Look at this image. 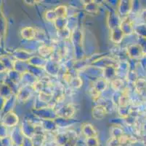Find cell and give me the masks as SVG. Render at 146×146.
<instances>
[{
  "instance_id": "cell-1",
  "label": "cell",
  "mask_w": 146,
  "mask_h": 146,
  "mask_svg": "<svg viewBox=\"0 0 146 146\" xmlns=\"http://www.w3.org/2000/svg\"><path fill=\"white\" fill-rule=\"evenodd\" d=\"M32 113L39 120H43V119H54L55 120L57 118L55 108L50 105L40 108V109L33 108Z\"/></svg>"
},
{
  "instance_id": "cell-2",
  "label": "cell",
  "mask_w": 146,
  "mask_h": 146,
  "mask_svg": "<svg viewBox=\"0 0 146 146\" xmlns=\"http://www.w3.org/2000/svg\"><path fill=\"white\" fill-rule=\"evenodd\" d=\"M118 61H117L116 59L113 58V57H110V56H100L98 59L94 60L93 61H92L90 66L103 69L105 68L108 67L116 66Z\"/></svg>"
},
{
  "instance_id": "cell-3",
  "label": "cell",
  "mask_w": 146,
  "mask_h": 146,
  "mask_svg": "<svg viewBox=\"0 0 146 146\" xmlns=\"http://www.w3.org/2000/svg\"><path fill=\"white\" fill-rule=\"evenodd\" d=\"M34 92V89L33 85H21L15 94L17 102L22 103L26 102L32 96Z\"/></svg>"
},
{
  "instance_id": "cell-4",
  "label": "cell",
  "mask_w": 146,
  "mask_h": 146,
  "mask_svg": "<svg viewBox=\"0 0 146 146\" xmlns=\"http://www.w3.org/2000/svg\"><path fill=\"white\" fill-rule=\"evenodd\" d=\"M57 117L72 119L76 112L75 107L72 104H66L58 108H55Z\"/></svg>"
},
{
  "instance_id": "cell-5",
  "label": "cell",
  "mask_w": 146,
  "mask_h": 146,
  "mask_svg": "<svg viewBox=\"0 0 146 146\" xmlns=\"http://www.w3.org/2000/svg\"><path fill=\"white\" fill-rule=\"evenodd\" d=\"M133 1L131 0H121L117 5L116 13L121 18L129 16L133 7Z\"/></svg>"
},
{
  "instance_id": "cell-6",
  "label": "cell",
  "mask_w": 146,
  "mask_h": 146,
  "mask_svg": "<svg viewBox=\"0 0 146 146\" xmlns=\"http://www.w3.org/2000/svg\"><path fill=\"white\" fill-rule=\"evenodd\" d=\"M19 121V116L16 114V112L13 110L5 113L0 122L7 128H14L18 126Z\"/></svg>"
},
{
  "instance_id": "cell-7",
  "label": "cell",
  "mask_w": 146,
  "mask_h": 146,
  "mask_svg": "<svg viewBox=\"0 0 146 146\" xmlns=\"http://www.w3.org/2000/svg\"><path fill=\"white\" fill-rule=\"evenodd\" d=\"M127 55L132 59H139L143 58L145 53L143 51V48L138 43L132 44L127 48Z\"/></svg>"
},
{
  "instance_id": "cell-8",
  "label": "cell",
  "mask_w": 146,
  "mask_h": 146,
  "mask_svg": "<svg viewBox=\"0 0 146 146\" xmlns=\"http://www.w3.org/2000/svg\"><path fill=\"white\" fill-rule=\"evenodd\" d=\"M120 29L123 32L125 36L131 35L135 32V26H134V22L130 18L129 16H127L124 18H121V21Z\"/></svg>"
},
{
  "instance_id": "cell-9",
  "label": "cell",
  "mask_w": 146,
  "mask_h": 146,
  "mask_svg": "<svg viewBox=\"0 0 146 146\" xmlns=\"http://www.w3.org/2000/svg\"><path fill=\"white\" fill-rule=\"evenodd\" d=\"M35 123H34L31 120L29 119H25L22 121L21 126V129L22 131L23 134L25 137H32L33 135L35 133Z\"/></svg>"
},
{
  "instance_id": "cell-10",
  "label": "cell",
  "mask_w": 146,
  "mask_h": 146,
  "mask_svg": "<svg viewBox=\"0 0 146 146\" xmlns=\"http://www.w3.org/2000/svg\"><path fill=\"white\" fill-rule=\"evenodd\" d=\"M121 21V18L118 15L116 11L111 10L108 12L107 18H106V23H107V26H108L110 30L120 26Z\"/></svg>"
},
{
  "instance_id": "cell-11",
  "label": "cell",
  "mask_w": 146,
  "mask_h": 146,
  "mask_svg": "<svg viewBox=\"0 0 146 146\" xmlns=\"http://www.w3.org/2000/svg\"><path fill=\"white\" fill-rule=\"evenodd\" d=\"M83 32L79 28L76 27L71 32L70 41L72 43L74 48L79 46H83Z\"/></svg>"
},
{
  "instance_id": "cell-12",
  "label": "cell",
  "mask_w": 146,
  "mask_h": 146,
  "mask_svg": "<svg viewBox=\"0 0 146 146\" xmlns=\"http://www.w3.org/2000/svg\"><path fill=\"white\" fill-rule=\"evenodd\" d=\"M108 109L103 104H97L92 110V116L95 120H103L107 116Z\"/></svg>"
},
{
  "instance_id": "cell-13",
  "label": "cell",
  "mask_w": 146,
  "mask_h": 146,
  "mask_svg": "<svg viewBox=\"0 0 146 146\" xmlns=\"http://www.w3.org/2000/svg\"><path fill=\"white\" fill-rule=\"evenodd\" d=\"M39 124L42 126L46 133H54L58 130V126L54 119H43L39 120Z\"/></svg>"
},
{
  "instance_id": "cell-14",
  "label": "cell",
  "mask_w": 146,
  "mask_h": 146,
  "mask_svg": "<svg viewBox=\"0 0 146 146\" xmlns=\"http://www.w3.org/2000/svg\"><path fill=\"white\" fill-rule=\"evenodd\" d=\"M44 71L47 74L50 75L53 77H57L60 72V66L58 62L52 60H47L46 65L44 67Z\"/></svg>"
},
{
  "instance_id": "cell-15",
  "label": "cell",
  "mask_w": 146,
  "mask_h": 146,
  "mask_svg": "<svg viewBox=\"0 0 146 146\" xmlns=\"http://www.w3.org/2000/svg\"><path fill=\"white\" fill-rule=\"evenodd\" d=\"M12 55H13V57L14 58V60L23 61V62H28V61L33 56L28 50H24V49H21V48L15 49L12 53Z\"/></svg>"
},
{
  "instance_id": "cell-16",
  "label": "cell",
  "mask_w": 146,
  "mask_h": 146,
  "mask_svg": "<svg viewBox=\"0 0 146 146\" xmlns=\"http://www.w3.org/2000/svg\"><path fill=\"white\" fill-rule=\"evenodd\" d=\"M124 37L125 35L119 26L110 30V40L113 43L119 45L123 41Z\"/></svg>"
},
{
  "instance_id": "cell-17",
  "label": "cell",
  "mask_w": 146,
  "mask_h": 146,
  "mask_svg": "<svg viewBox=\"0 0 146 146\" xmlns=\"http://www.w3.org/2000/svg\"><path fill=\"white\" fill-rule=\"evenodd\" d=\"M55 48L52 45H48L47 44H42L38 48V53L39 56L45 59L49 60L51 58L52 55L55 51Z\"/></svg>"
},
{
  "instance_id": "cell-18",
  "label": "cell",
  "mask_w": 146,
  "mask_h": 146,
  "mask_svg": "<svg viewBox=\"0 0 146 146\" xmlns=\"http://www.w3.org/2000/svg\"><path fill=\"white\" fill-rule=\"evenodd\" d=\"M82 133L86 138L88 137H98V132L96 129L95 128L92 124L90 123H84L82 124Z\"/></svg>"
},
{
  "instance_id": "cell-19",
  "label": "cell",
  "mask_w": 146,
  "mask_h": 146,
  "mask_svg": "<svg viewBox=\"0 0 146 146\" xmlns=\"http://www.w3.org/2000/svg\"><path fill=\"white\" fill-rule=\"evenodd\" d=\"M83 2L84 10L87 13L92 15H98L100 11L99 4L97 3L96 1H82Z\"/></svg>"
},
{
  "instance_id": "cell-20",
  "label": "cell",
  "mask_w": 146,
  "mask_h": 146,
  "mask_svg": "<svg viewBox=\"0 0 146 146\" xmlns=\"http://www.w3.org/2000/svg\"><path fill=\"white\" fill-rule=\"evenodd\" d=\"M10 137H11L15 145H21L24 135H23L22 131H21L20 126H17L14 127L13 129V131H12L11 135H10Z\"/></svg>"
},
{
  "instance_id": "cell-21",
  "label": "cell",
  "mask_w": 146,
  "mask_h": 146,
  "mask_svg": "<svg viewBox=\"0 0 146 146\" xmlns=\"http://www.w3.org/2000/svg\"><path fill=\"white\" fill-rule=\"evenodd\" d=\"M20 34L23 40L31 41L35 39L36 29L32 26H25L21 29Z\"/></svg>"
},
{
  "instance_id": "cell-22",
  "label": "cell",
  "mask_w": 146,
  "mask_h": 146,
  "mask_svg": "<svg viewBox=\"0 0 146 146\" xmlns=\"http://www.w3.org/2000/svg\"><path fill=\"white\" fill-rule=\"evenodd\" d=\"M102 71H103V77L109 83L111 80L117 77V70L116 66L108 67L102 69Z\"/></svg>"
},
{
  "instance_id": "cell-23",
  "label": "cell",
  "mask_w": 146,
  "mask_h": 146,
  "mask_svg": "<svg viewBox=\"0 0 146 146\" xmlns=\"http://www.w3.org/2000/svg\"><path fill=\"white\" fill-rule=\"evenodd\" d=\"M47 61V59L42 58L40 56H32L27 63L31 66L41 68V69H44Z\"/></svg>"
},
{
  "instance_id": "cell-24",
  "label": "cell",
  "mask_w": 146,
  "mask_h": 146,
  "mask_svg": "<svg viewBox=\"0 0 146 146\" xmlns=\"http://www.w3.org/2000/svg\"><path fill=\"white\" fill-rule=\"evenodd\" d=\"M37 80L38 78H36L34 75L27 71L22 74L21 83H22V85H34Z\"/></svg>"
},
{
  "instance_id": "cell-25",
  "label": "cell",
  "mask_w": 146,
  "mask_h": 146,
  "mask_svg": "<svg viewBox=\"0 0 146 146\" xmlns=\"http://www.w3.org/2000/svg\"><path fill=\"white\" fill-rule=\"evenodd\" d=\"M108 84H109V83L108 82L107 80H105L103 77H100V78L97 79L95 82L93 83L92 87L95 88L97 92L102 94L103 92H105L107 89L108 86Z\"/></svg>"
},
{
  "instance_id": "cell-26",
  "label": "cell",
  "mask_w": 146,
  "mask_h": 146,
  "mask_svg": "<svg viewBox=\"0 0 146 146\" xmlns=\"http://www.w3.org/2000/svg\"><path fill=\"white\" fill-rule=\"evenodd\" d=\"M14 92L12 90L11 88L5 82H0V96L6 100L10 98L13 95H14Z\"/></svg>"
},
{
  "instance_id": "cell-27",
  "label": "cell",
  "mask_w": 146,
  "mask_h": 146,
  "mask_svg": "<svg viewBox=\"0 0 146 146\" xmlns=\"http://www.w3.org/2000/svg\"><path fill=\"white\" fill-rule=\"evenodd\" d=\"M6 73V77L9 80H10L11 82H13V83L16 84V85H19V84H21L22 74H21L20 72H17V71L14 70V69H11V70L7 71Z\"/></svg>"
},
{
  "instance_id": "cell-28",
  "label": "cell",
  "mask_w": 146,
  "mask_h": 146,
  "mask_svg": "<svg viewBox=\"0 0 146 146\" xmlns=\"http://www.w3.org/2000/svg\"><path fill=\"white\" fill-rule=\"evenodd\" d=\"M69 140V135L67 132H60L54 136V140L58 146H63Z\"/></svg>"
},
{
  "instance_id": "cell-29",
  "label": "cell",
  "mask_w": 146,
  "mask_h": 146,
  "mask_svg": "<svg viewBox=\"0 0 146 146\" xmlns=\"http://www.w3.org/2000/svg\"><path fill=\"white\" fill-rule=\"evenodd\" d=\"M34 146H43L47 140V133H36L31 137Z\"/></svg>"
},
{
  "instance_id": "cell-30",
  "label": "cell",
  "mask_w": 146,
  "mask_h": 146,
  "mask_svg": "<svg viewBox=\"0 0 146 146\" xmlns=\"http://www.w3.org/2000/svg\"><path fill=\"white\" fill-rule=\"evenodd\" d=\"M110 83H111V88L114 92H121L122 90L124 89V80L121 77H116L115 79L111 80Z\"/></svg>"
},
{
  "instance_id": "cell-31",
  "label": "cell",
  "mask_w": 146,
  "mask_h": 146,
  "mask_svg": "<svg viewBox=\"0 0 146 146\" xmlns=\"http://www.w3.org/2000/svg\"><path fill=\"white\" fill-rule=\"evenodd\" d=\"M28 67H29V64H28L27 62L17 61V60H14V61H13V69L20 72L21 74H23V73H24V72H27Z\"/></svg>"
},
{
  "instance_id": "cell-32",
  "label": "cell",
  "mask_w": 146,
  "mask_h": 146,
  "mask_svg": "<svg viewBox=\"0 0 146 146\" xmlns=\"http://www.w3.org/2000/svg\"><path fill=\"white\" fill-rule=\"evenodd\" d=\"M110 135H111V137L119 138L122 135H124V129L119 125L115 124V125L111 126V127L110 128Z\"/></svg>"
},
{
  "instance_id": "cell-33",
  "label": "cell",
  "mask_w": 146,
  "mask_h": 146,
  "mask_svg": "<svg viewBox=\"0 0 146 146\" xmlns=\"http://www.w3.org/2000/svg\"><path fill=\"white\" fill-rule=\"evenodd\" d=\"M17 99L16 96H15V94L13 95V96L10 97V98L7 99L6 101V104H5V108H4L3 110V114L5 115L7 112H10V111L13 110V108L15 106V104H16Z\"/></svg>"
},
{
  "instance_id": "cell-34",
  "label": "cell",
  "mask_w": 146,
  "mask_h": 146,
  "mask_svg": "<svg viewBox=\"0 0 146 146\" xmlns=\"http://www.w3.org/2000/svg\"><path fill=\"white\" fill-rule=\"evenodd\" d=\"M71 32L72 31L69 29L68 27L64 28L63 29L57 30V36L59 39L66 41V40H70L71 36Z\"/></svg>"
},
{
  "instance_id": "cell-35",
  "label": "cell",
  "mask_w": 146,
  "mask_h": 146,
  "mask_svg": "<svg viewBox=\"0 0 146 146\" xmlns=\"http://www.w3.org/2000/svg\"><path fill=\"white\" fill-rule=\"evenodd\" d=\"M55 13H56L57 17L58 18H68V7L66 5H59V6L56 7L54 9Z\"/></svg>"
},
{
  "instance_id": "cell-36",
  "label": "cell",
  "mask_w": 146,
  "mask_h": 146,
  "mask_svg": "<svg viewBox=\"0 0 146 146\" xmlns=\"http://www.w3.org/2000/svg\"><path fill=\"white\" fill-rule=\"evenodd\" d=\"M53 24L55 25L57 30H60V29H63L64 28L68 27L69 21L68 18H58L55 20V22L53 23Z\"/></svg>"
},
{
  "instance_id": "cell-37",
  "label": "cell",
  "mask_w": 146,
  "mask_h": 146,
  "mask_svg": "<svg viewBox=\"0 0 146 146\" xmlns=\"http://www.w3.org/2000/svg\"><path fill=\"white\" fill-rule=\"evenodd\" d=\"M55 122H56L57 125L58 126V127H68L70 125H73V124L75 123V121H74L72 119H66V118H59L57 117L55 119Z\"/></svg>"
},
{
  "instance_id": "cell-38",
  "label": "cell",
  "mask_w": 146,
  "mask_h": 146,
  "mask_svg": "<svg viewBox=\"0 0 146 146\" xmlns=\"http://www.w3.org/2000/svg\"><path fill=\"white\" fill-rule=\"evenodd\" d=\"M69 135V140L63 146H76L77 144L78 136L76 132L74 131H68V132Z\"/></svg>"
},
{
  "instance_id": "cell-39",
  "label": "cell",
  "mask_w": 146,
  "mask_h": 146,
  "mask_svg": "<svg viewBox=\"0 0 146 146\" xmlns=\"http://www.w3.org/2000/svg\"><path fill=\"white\" fill-rule=\"evenodd\" d=\"M137 92L139 94H142L146 89V80L143 78H138L134 83Z\"/></svg>"
},
{
  "instance_id": "cell-40",
  "label": "cell",
  "mask_w": 146,
  "mask_h": 146,
  "mask_svg": "<svg viewBox=\"0 0 146 146\" xmlns=\"http://www.w3.org/2000/svg\"><path fill=\"white\" fill-rule=\"evenodd\" d=\"M0 61L3 63L4 66L5 67L7 71L13 69V61H14V60L10 59L9 56H2V57H0Z\"/></svg>"
},
{
  "instance_id": "cell-41",
  "label": "cell",
  "mask_w": 146,
  "mask_h": 146,
  "mask_svg": "<svg viewBox=\"0 0 146 146\" xmlns=\"http://www.w3.org/2000/svg\"><path fill=\"white\" fill-rule=\"evenodd\" d=\"M130 109L129 106H118L117 112L121 118H126L130 114Z\"/></svg>"
},
{
  "instance_id": "cell-42",
  "label": "cell",
  "mask_w": 146,
  "mask_h": 146,
  "mask_svg": "<svg viewBox=\"0 0 146 146\" xmlns=\"http://www.w3.org/2000/svg\"><path fill=\"white\" fill-rule=\"evenodd\" d=\"M82 84H83V81H82V78L79 76H74L71 79V82L69 83L68 85L73 88H75V89H78V88H80L82 86Z\"/></svg>"
},
{
  "instance_id": "cell-43",
  "label": "cell",
  "mask_w": 146,
  "mask_h": 146,
  "mask_svg": "<svg viewBox=\"0 0 146 146\" xmlns=\"http://www.w3.org/2000/svg\"><path fill=\"white\" fill-rule=\"evenodd\" d=\"M44 17L45 19L47 20V21L52 23L55 22V20L58 18L54 9L53 10H48L47 11H46V13L44 14Z\"/></svg>"
},
{
  "instance_id": "cell-44",
  "label": "cell",
  "mask_w": 146,
  "mask_h": 146,
  "mask_svg": "<svg viewBox=\"0 0 146 146\" xmlns=\"http://www.w3.org/2000/svg\"><path fill=\"white\" fill-rule=\"evenodd\" d=\"M125 78L127 79V81L130 83H135L136 82L137 80L138 77L137 75L136 74V72L133 70H129L128 72H127V74L126 75Z\"/></svg>"
},
{
  "instance_id": "cell-45",
  "label": "cell",
  "mask_w": 146,
  "mask_h": 146,
  "mask_svg": "<svg viewBox=\"0 0 146 146\" xmlns=\"http://www.w3.org/2000/svg\"><path fill=\"white\" fill-rule=\"evenodd\" d=\"M86 146H100V141L98 137H88L85 140Z\"/></svg>"
},
{
  "instance_id": "cell-46",
  "label": "cell",
  "mask_w": 146,
  "mask_h": 146,
  "mask_svg": "<svg viewBox=\"0 0 146 146\" xmlns=\"http://www.w3.org/2000/svg\"><path fill=\"white\" fill-rule=\"evenodd\" d=\"M39 42H44L46 40V34H45L44 31L42 29H36V35L35 39Z\"/></svg>"
},
{
  "instance_id": "cell-47",
  "label": "cell",
  "mask_w": 146,
  "mask_h": 146,
  "mask_svg": "<svg viewBox=\"0 0 146 146\" xmlns=\"http://www.w3.org/2000/svg\"><path fill=\"white\" fill-rule=\"evenodd\" d=\"M89 91H90V96H91L92 99L94 101L97 102L100 100V95H101V94L99 93L98 92H97V91L95 90L93 87L92 86L91 88H90V90Z\"/></svg>"
},
{
  "instance_id": "cell-48",
  "label": "cell",
  "mask_w": 146,
  "mask_h": 146,
  "mask_svg": "<svg viewBox=\"0 0 146 146\" xmlns=\"http://www.w3.org/2000/svg\"><path fill=\"white\" fill-rule=\"evenodd\" d=\"M0 142L2 143V146H14V143H13V140H12L10 136H7L5 137L0 139Z\"/></svg>"
},
{
  "instance_id": "cell-49",
  "label": "cell",
  "mask_w": 146,
  "mask_h": 146,
  "mask_svg": "<svg viewBox=\"0 0 146 146\" xmlns=\"http://www.w3.org/2000/svg\"><path fill=\"white\" fill-rule=\"evenodd\" d=\"M8 136V129L7 127L5 126L3 124L0 122V139Z\"/></svg>"
},
{
  "instance_id": "cell-50",
  "label": "cell",
  "mask_w": 146,
  "mask_h": 146,
  "mask_svg": "<svg viewBox=\"0 0 146 146\" xmlns=\"http://www.w3.org/2000/svg\"><path fill=\"white\" fill-rule=\"evenodd\" d=\"M107 146H121L119 138L111 137L107 142Z\"/></svg>"
},
{
  "instance_id": "cell-51",
  "label": "cell",
  "mask_w": 146,
  "mask_h": 146,
  "mask_svg": "<svg viewBox=\"0 0 146 146\" xmlns=\"http://www.w3.org/2000/svg\"><path fill=\"white\" fill-rule=\"evenodd\" d=\"M21 146H34L31 138L29 137L24 136L22 144H21Z\"/></svg>"
},
{
  "instance_id": "cell-52",
  "label": "cell",
  "mask_w": 146,
  "mask_h": 146,
  "mask_svg": "<svg viewBox=\"0 0 146 146\" xmlns=\"http://www.w3.org/2000/svg\"><path fill=\"white\" fill-rule=\"evenodd\" d=\"M7 100L5 98H2L0 96V116H2V114L3 113L4 108H5V104H6Z\"/></svg>"
},
{
  "instance_id": "cell-53",
  "label": "cell",
  "mask_w": 146,
  "mask_h": 146,
  "mask_svg": "<svg viewBox=\"0 0 146 146\" xmlns=\"http://www.w3.org/2000/svg\"><path fill=\"white\" fill-rule=\"evenodd\" d=\"M7 72V69L5 68V67L4 66L3 63L0 61V73H4V72Z\"/></svg>"
},
{
  "instance_id": "cell-54",
  "label": "cell",
  "mask_w": 146,
  "mask_h": 146,
  "mask_svg": "<svg viewBox=\"0 0 146 146\" xmlns=\"http://www.w3.org/2000/svg\"><path fill=\"white\" fill-rule=\"evenodd\" d=\"M25 3L28 5H35L37 2H41L40 1H25Z\"/></svg>"
},
{
  "instance_id": "cell-55",
  "label": "cell",
  "mask_w": 146,
  "mask_h": 146,
  "mask_svg": "<svg viewBox=\"0 0 146 146\" xmlns=\"http://www.w3.org/2000/svg\"><path fill=\"white\" fill-rule=\"evenodd\" d=\"M141 15H142V18H143V19L145 21H146V9L142 12Z\"/></svg>"
},
{
  "instance_id": "cell-56",
  "label": "cell",
  "mask_w": 146,
  "mask_h": 146,
  "mask_svg": "<svg viewBox=\"0 0 146 146\" xmlns=\"http://www.w3.org/2000/svg\"><path fill=\"white\" fill-rule=\"evenodd\" d=\"M2 34H0V43H1V40H2Z\"/></svg>"
},
{
  "instance_id": "cell-57",
  "label": "cell",
  "mask_w": 146,
  "mask_h": 146,
  "mask_svg": "<svg viewBox=\"0 0 146 146\" xmlns=\"http://www.w3.org/2000/svg\"><path fill=\"white\" fill-rule=\"evenodd\" d=\"M14 146H17V145H14Z\"/></svg>"
}]
</instances>
